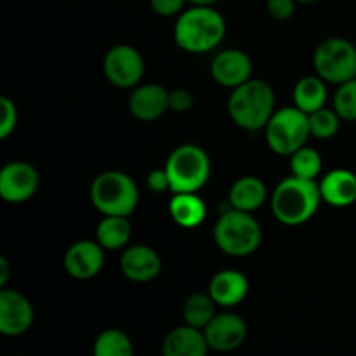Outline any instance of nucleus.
<instances>
[{
	"label": "nucleus",
	"mask_w": 356,
	"mask_h": 356,
	"mask_svg": "<svg viewBox=\"0 0 356 356\" xmlns=\"http://www.w3.org/2000/svg\"><path fill=\"white\" fill-rule=\"evenodd\" d=\"M92 356H134V344L122 330L106 329L94 341Z\"/></svg>",
	"instance_id": "nucleus-25"
},
{
	"label": "nucleus",
	"mask_w": 356,
	"mask_h": 356,
	"mask_svg": "<svg viewBox=\"0 0 356 356\" xmlns=\"http://www.w3.org/2000/svg\"><path fill=\"white\" fill-rule=\"evenodd\" d=\"M129 110L132 117L141 122H155L169 110V90L159 83L138 86L129 97Z\"/></svg>",
	"instance_id": "nucleus-16"
},
{
	"label": "nucleus",
	"mask_w": 356,
	"mask_h": 356,
	"mask_svg": "<svg viewBox=\"0 0 356 356\" xmlns=\"http://www.w3.org/2000/svg\"><path fill=\"white\" fill-rule=\"evenodd\" d=\"M146 184L153 193H163V191H170L169 176H167L165 169H155L148 174L146 177Z\"/></svg>",
	"instance_id": "nucleus-33"
},
{
	"label": "nucleus",
	"mask_w": 356,
	"mask_h": 356,
	"mask_svg": "<svg viewBox=\"0 0 356 356\" xmlns=\"http://www.w3.org/2000/svg\"><path fill=\"white\" fill-rule=\"evenodd\" d=\"M103 72L111 86L118 89H132L139 86L145 75V59L132 45H115L104 56Z\"/></svg>",
	"instance_id": "nucleus-9"
},
{
	"label": "nucleus",
	"mask_w": 356,
	"mask_h": 356,
	"mask_svg": "<svg viewBox=\"0 0 356 356\" xmlns=\"http://www.w3.org/2000/svg\"><path fill=\"white\" fill-rule=\"evenodd\" d=\"M9 261L6 257H0V285H2V289L6 287L7 280H9Z\"/></svg>",
	"instance_id": "nucleus-34"
},
{
	"label": "nucleus",
	"mask_w": 356,
	"mask_h": 356,
	"mask_svg": "<svg viewBox=\"0 0 356 356\" xmlns=\"http://www.w3.org/2000/svg\"><path fill=\"white\" fill-rule=\"evenodd\" d=\"M322 202L332 207L344 209L356 202V174L346 169H336L320 181Z\"/></svg>",
	"instance_id": "nucleus-19"
},
{
	"label": "nucleus",
	"mask_w": 356,
	"mask_h": 356,
	"mask_svg": "<svg viewBox=\"0 0 356 356\" xmlns=\"http://www.w3.org/2000/svg\"><path fill=\"white\" fill-rule=\"evenodd\" d=\"M186 3L188 0H149V6H152L153 13L163 17L179 16L184 10Z\"/></svg>",
	"instance_id": "nucleus-32"
},
{
	"label": "nucleus",
	"mask_w": 356,
	"mask_h": 356,
	"mask_svg": "<svg viewBox=\"0 0 356 356\" xmlns=\"http://www.w3.org/2000/svg\"><path fill=\"white\" fill-rule=\"evenodd\" d=\"M313 66L320 79L337 86L356 79V47L346 38H327L316 47Z\"/></svg>",
	"instance_id": "nucleus-8"
},
{
	"label": "nucleus",
	"mask_w": 356,
	"mask_h": 356,
	"mask_svg": "<svg viewBox=\"0 0 356 356\" xmlns=\"http://www.w3.org/2000/svg\"><path fill=\"white\" fill-rule=\"evenodd\" d=\"M103 250L97 240H79L72 243L63 257L65 271L75 280H90L97 277L104 264Z\"/></svg>",
	"instance_id": "nucleus-13"
},
{
	"label": "nucleus",
	"mask_w": 356,
	"mask_h": 356,
	"mask_svg": "<svg viewBox=\"0 0 356 356\" xmlns=\"http://www.w3.org/2000/svg\"><path fill=\"white\" fill-rule=\"evenodd\" d=\"M90 202L103 216L129 218L139 202L136 181L120 170H106L96 176L90 184Z\"/></svg>",
	"instance_id": "nucleus-5"
},
{
	"label": "nucleus",
	"mask_w": 356,
	"mask_h": 356,
	"mask_svg": "<svg viewBox=\"0 0 356 356\" xmlns=\"http://www.w3.org/2000/svg\"><path fill=\"white\" fill-rule=\"evenodd\" d=\"M334 110L341 120L356 122V79L339 83L334 94Z\"/></svg>",
	"instance_id": "nucleus-28"
},
{
	"label": "nucleus",
	"mask_w": 356,
	"mask_h": 356,
	"mask_svg": "<svg viewBox=\"0 0 356 356\" xmlns=\"http://www.w3.org/2000/svg\"><path fill=\"white\" fill-rule=\"evenodd\" d=\"M209 348L218 353H232L245 343L249 327L236 313H218L204 329Z\"/></svg>",
	"instance_id": "nucleus-11"
},
{
	"label": "nucleus",
	"mask_w": 356,
	"mask_h": 356,
	"mask_svg": "<svg viewBox=\"0 0 356 356\" xmlns=\"http://www.w3.org/2000/svg\"><path fill=\"white\" fill-rule=\"evenodd\" d=\"M309 122V134L316 139H332L341 129V117L336 110L329 108H320L308 115Z\"/></svg>",
	"instance_id": "nucleus-27"
},
{
	"label": "nucleus",
	"mask_w": 356,
	"mask_h": 356,
	"mask_svg": "<svg viewBox=\"0 0 356 356\" xmlns=\"http://www.w3.org/2000/svg\"><path fill=\"white\" fill-rule=\"evenodd\" d=\"M17 125V108L7 96L0 97V139L9 138Z\"/></svg>",
	"instance_id": "nucleus-29"
},
{
	"label": "nucleus",
	"mask_w": 356,
	"mask_h": 356,
	"mask_svg": "<svg viewBox=\"0 0 356 356\" xmlns=\"http://www.w3.org/2000/svg\"><path fill=\"white\" fill-rule=\"evenodd\" d=\"M40 177L31 163L16 160L0 170V197L9 204H23L38 190Z\"/></svg>",
	"instance_id": "nucleus-10"
},
{
	"label": "nucleus",
	"mask_w": 356,
	"mask_h": 356,
	"mask_svg": "<svg viewBox=\"0 0 356 356\" xmlns=\"http://www.w3.org/2000/svg\"><path fill=\"white\" fill-rule=\"evenodd\" d=\"M214 242L221 252L232 257H247L259 249L263 232L250 212L229 207L214 225Z\"/></svg>",
	"instance_id": "nucleus-4"
},
{
	"label": "nucleus",
	"mask_w": 356,
	"mask_h": 356,
	"mask_svg": "<svg viewBox=\"0 0 356 356\" xmlns=\"http://www.w3.org/2000/svg\"><path fill=\"white\" fill-rule=\"evenodd\" d=\"M275 111V92L264 80L250 79L229 94L228 113L243 131H264Z\"/></svg>",
	"instance_id": "nucleus-3"
},
{
	"label": "nucleus",
	"mask_w": 356,
	"mask_h": 356,
	"mask_svg": "<svg viewBox=\"0 0 356 356\" xmlns=\"http://www.w3.org/2000/svg\"><path fill=\"white\" fill-rule=\"evenodd\" d=\"M226 21L214 7L191 6L177 16L174 24V42L191 54H204L222 42Z\"/></svg>",
	"instance_id": "nucleus-1"
},
{
	"label": "nucleus",
	"mask_w": 356,
	"mask_h": 356,
	"mask_svg": "<svg viewBox=\"0 0 356 356\" xmlns=\"http://www.w3.org/2000/svg\"><path fill=\"white\" fill-rule=\"evenodd\" d=\"M209 294L218 306L233 308L249 294V280L238 270H221L209 282Z\"/></svg>",
	"instance_id": "nucleus-17"
},
{
	"label": "nucleus",
	"mask_w": 356,
	"mask_h": 356,
	"mask_svg": "<svg viewBox=\"0 0 356 356\" xmlns=\"http://www.w3.org/2000/svg\"><path fill=\"white\" fill-rule=\"evenodd\" d=\"M33 306L26 296L6 287L0 291V334L7 337L23 336L33 325Z\"/></svg>",
	"instance_id": "nucleus-12"
},
{
	"label": "nucleus",
	"mask_w": 356,
	"mask_h": 356,
	"mask_svg": "<svg viewBox=\"0 0 356 356\" xmlns=\"http://www.w3.org/2000/svg\"><path fill=\"white\" fill-rule=\"evenodd\" d=\"M219 0H188L191 6H202V7H214Z\"/></svg>",
	"instance_id": "nucleus-35"
},
{
	"label": "nucleus",
	"mask_w": 356,
	"mask_h": 356,
	"mask_svg": "<svg viewBox=\"0 0 356 356\" xmlns=\"http://www.w3.org/2000/svg\"><path fill=\"white\" fill-rule=\"evenodd\" d=\"M211 75L219 86L236 89L238 86L250 80L252 75V61L249 56L238 49H226L219 52L211 63Z\"/></svg>",
	"instance_id": "nucleus-14"
},
{
	"label": "nucleus",
	"mask_w": 356,
	"mask_h": 356,
	"mask_svg": "<svg viewBox=\"0 0 356 356\" xmlns=\"http://www.w3.org/2000/svg\"><path fill=\"white\" fill-rule=\"evenodd\" d=\"M268 188L264 181L256 176H243L232 184L228 191V205L235 211L250 212L261 207L266 202Z\"/></svg>",
	"instance_id": "nucleus-20"
},
{
	"label": "nucleus",
	"mask_w": 356,
	"mask_h": 356,
	"mask_svg": "<svg viewBox=\"0 0 356 356\" xmlns=\"http://www.w3.org/2000/svg\"><path fill=\"white\" fill-rule=\"evenodd\" d=\"M132 226L124 216H103L96 228V240L106 250H120L131 240Z\"/></svg>",
	"instance_id": "nucleus-22"
},
{
	"label": "nucleus",
	"mask_w": 356,
	"mask_h": 356,
	"mask_svg": "<svg viewBox=\"0 0 356 356\" xmlns=\"http://www.w3.org/2000/svg\"><path fill=\"white\" fill-rule=\"evenodd\" d=\"M169 176L170 193H197L211 177V159L197 145H181L172 149L163 165Z\"/></svg>",
	"instance_id": "nucleus-6"
},
{
	"label": "nucleus",
	"mask_w": 356,
	"mask_h": 356,
	"mask_svg": "<svg viewBox=\"0 0 356 356\" xmlns=\"http://www.w3.org/2000/svg\"><path fill=\"white\" fill-rule=\"evenodd\" d=\"M294 106L305 111L306 115L313 111L325 108L327 103V87L325 80L320 79L318 75L302 76L294 87Z\"/></svg>",
	"instance_id": "nucleus-23"
},
{
	"label": "nucleus",
	"mask_w": 356,
	"mask_h": 356,
	"mask_svg": "<svg viewBox=\"0 0 356 356\" xmlns=\"http://www.w3.org/2000/svg\"><path fill=\"white\" fill-rule=\"evenodd\" d=\"M309 136L308 115L296 106H285L275 111L264 129L268 146L280 156H291L306 146Z\"/></svg>",
	"instance_id": "nucleus-7"
},
{
	"label": "nucleus",
	"mask_w": 356,
	"mask_h": 356,
	"mask_svg": "<svg viewBox=\"0 0 356 356\" xmlns=\"http://www.w3.org/2000/svg\"><path fill=\"white\" fill-rule=\"evenodd\" d=\"M296 2L298 3H313V2H316V0H296Z\"/></svg>",
	"instance_id": "nucleus-36"
},
{
	"label": "nucleus",
	"mask_w": 356,
	"mask_h": 356,
	"mask_svg": "<svg viewBox=\"0 0 356 356\" xmlns=\"http://www.w3.org/2000/svg\"><path fill=\"white\" fill-rule=\"evenodd\" d=\"M193 96L186 89L169 90V110L174 113H186L193 108Z\"/></svg>",
	"instance_id": "nucleus-30"
},
{
	"label": "nucleus",
	"mask_w": 356,
	"mask_h": 356,
	"mask_svg": "<svg viewBox=\"0 0 356 356\" xmlns=\"http://www.w3.org/2000/svg\"><path fill=\"white\" fill-rule=\"evenodd\" d=\"M216 302L211 298V294H204V292H195V294L188 296L186 301L183 305V318L184 323L195 327V329L204 330L209 325L216 313Z\"/></svg>",
	"instance_id": "nucleus-24"
},
{
	"label": "nucleus",
	"mask_w": 356,
	"mask_h": 356,
	"mask_svg": "<svg viewBox=\"0 0 356 356\" xmlns=\"http://www.w3.org/2000/svg\"><path fill=\"white\" fill-rule=\"evenodd\" d=\"M162 270L160 256L148 245H131L122 252L120 271L127 280L146 284L155 280Z\"/></svg>",
	"instance_id": "nucleus-15"
},
{
	"label": "nucleus",
	"mask_w": 356,
	"mask_h": 356,
	"mask_svg": "<svg viewBox=\"0 0 356 356\" xmlns=\"http://www.w3.org/2000/svg\"><path fill=\"white\" fill-rule=\"evenodd\" d=\"M296 0H266V9L273 19H291L296 13Z\"/></svg>",
	"instance_id": "nucleus-31"
},
{
	"label": "nucleus",
	"mask_w": 356,
	"mask_h": 356,
	"mask_svg": "<svg viewBox=\"0 0 356 356\" xmlns=\"http://www.w3.org/2000/svg\"><path fill=\"white\" fill-rule=\"evenodd\" d=\"M169 214L177 226L191 229L205 221L207 209L197 193H172L169 204Z\"/></svg>",
	"instance_id": "nucleus-21"
},
{
	"label": "nucleus",
	"mask_w": 356,
	"mask_h": 356,
	"mask_svg": "<svg viewBox=\"0 0 356 356\" xmlns=\"http://www.w3.org/2000/svg\"><path fill=\"white\" fill-rule=\"evenodd\" d=\"M209 350L204 330L188 323L170 330L162 343V356H207Z\"/></svg>",
	"instance_id": "nucleus-18"
},
{
	"label": "nucleus",
	"mask_w": 356,
	"mask_h": 356,
	"mask_svg": "<svg viewBox=\"0 0 356 356\" xmlns=\"http://www.w3.org/2000/svg\"><path fill=\"white\" fill-rule=\"evenodd\" d=\"M322 202L320 184L301 177H285L271 193V212L285 226H301L316 214Z\"/></svg>",
	"instance_id": "nucleus-2"
},
{
	"label": "nucleus",
	"mask_w": 356,
	"mask_h": 356,
	"mask_svg": "<svg viewBox=\"0 0 356 356\" xmlns=\"http://www.w3.org/2000/svg\"><path fill=\"white\" fill-rule=\"evenodd\" d=\"M323 160L316 149L309 146H302L298 152L291 155V172L292 176L301 177V179L316 181V177L322 172Z\"/></svg>",
	"instance_id": "nucleus-26"
}]
</instances>
